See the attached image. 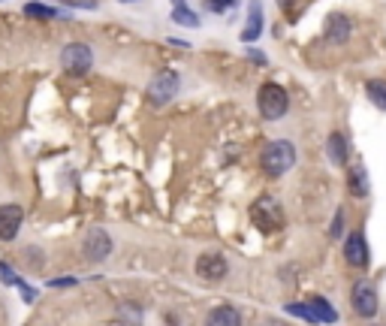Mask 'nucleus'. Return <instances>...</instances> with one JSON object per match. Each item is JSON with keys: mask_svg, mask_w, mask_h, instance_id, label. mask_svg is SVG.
Returning a JSON list of instances; mask_svg holds the SVG:
<instances>
[{"mask_svg": "<svg viewBox=\"0 0 386 326\" xmlns=\"http://www.w3.org/2000/svg\"><path fill=\"white\" fill-rule=\"evenodd\" d=\"M260 167L266 175H272V179H281V175H287L293 167H296V148L287 142V140H272L263 154H260Z\"/></svg>", "mask_w": 386, "mask_h": 326, "instance_id": "1", "label": "nucleus"}, {"mask_svg": "<svg viewBox=\"0 0 386 326\" xmlns=\"http://www.w3.org/2000/svg\"><path fill=\"white\" fill-rule=\"evenodd\" d=\"M256 109H260V115L266 121H281L287 115V109H290V97H287V91L281 85L266 82L260 88V94H256Z\"/></svg>", "mask_w": 386, "mask_h": 326, "instance_id": "2", "label": "nucleus"}, {"mask_svg": "<svg viewBox=\"0 0 386 326\" xmlns=\"http://www.w3.org/2000/svg\"><path fill=\"white\" fill-rule=\"evenodd\" d=\"M178 85H182V79H178L175 70H160L157 76L148 82V103L151 106H166L178 94Z\"/></svg>", "mask_w": 386, "mask_h": 326, "instance_id": "3", "label": "nucleus"}, {"mask_svg": "<svg viewBox=\"0 0 386 326\" xmlns=\"http://www.w3.org/2000/svg\"><path fill=\"white\" fill-rule=\"evenodd\" d=\"M94 64V52H91V46H85V43H70V46H63V52H61V67L70 73V76H85L88 70H91Z\"/></svg>", "mask_w": 386, "mask_h": 326, "instance_id": "4", "label": "nucleus"}, {"mask_svg": "<svg viewBox=\"0 0 386 326\" xmlns=\"http://www.w3.org/2000/svg\"><path fill=\"white\" fill-rule=\"evenodd\" d=\"M251 218H254V224L260 227L263 233H272V230H278L281 227V206L275 203L272 196H260L256 203L251 206Z\"/></svg>", "mask_w": 386, "mask_h": 326, "instance_id": "5", "label": "nucleus"}, {"mask_svg": "<svg viewBox=\"0 0 386 326\" xmlns=\"http://www.w3.org/2000/svg\"><path fill=\"white\" fill-rule=\"evenodd\" d=\"M82 254L85 260H91V263H100V260H106L112 254V236L106 230H88L85 233V242H82Z\"/></svg>", "mask_w": 386, "mask_h": 326, "instance_id": "6", "label": "nucleus"}, {"mask_svg": "<svg viewBox=\"0 0 386 326\" xmlns=\"http://www.w3.org/2000/svg\"><path fill=\"white\" fill-rule=\"evenodd\" d=\"M350 299H353V308H356L359 317H375L377 315V290L371 281H356Z\"/></svg>", "mask_w": 386, "mask_h": 326, "instance_id": "7", "label": "nucleus"}, {"mask_svg": "<svg viewBox=\"0 0 386 326\" xmlns=\"http://www.w3.org/2000/svg\"><path fill=\"white\" fill-rule=\"evenodd\" d=\"M21 221H24V211L21 206H0V242H12L21 230Z\"/></svg>", "mask_w": 386, "mask_h": 326, "instance_id": "8", "label": "nucleus"}, {"mask_svg": "<svg viewBox=\"0 0 386 326\" xmlns=\"http://www.w3.org/2000/svg\"><path fill=\"white\" fill-rule=\"evenodd\" d=\"M344 260L356 269H365L368 266V245H365V236L362 233H350L344 242Z\"/></svg>", "mask_w": 386, "mask_h": 326, "instance_id": "9", "label": "nucleus"}, {"mask_svg": "<svg viewBox=\"0 0 386 326\" xmlns=\"http://www.w3.org/2000/svg\"><path fill=\"white\" fill-rule=\"evenodd\" d=\"M197 275L205 281H221L226 275V260L221 254H202L197 260Z\"/></svg>", "mask_w": 386, "mask_h": 326, "instance_id": "10", "label": "nucleus"}, {"mask_svg": "<svg viewBox=\"0 0 386 326\" xmlns=\"http://www.w3.org/2000/svg\"><path fill=\"white\" fill-rule=\"evenodd\" d=\"M347 40H350V19L341 16V12H332L326 19V43L344 46Z\"/></svg>", "mask_w": 386, "mask_h": 326, "instance_id": "11", "label": "nucleus"}, {"mask_svg": "<svg viewBox=\"0 0 386 326\" xmlns=\"http://www.w3.org/2000/svg\"><path fill=\"white\" fill-rule=\"evenodd\" d=\"M347 191H350L356 199H365L371 191V182H368V169L362 163H353L350 172H347Z\"/></svg>", "mask_w": 386, "mask_h": 326, "instance_id": "12", "label": "nucleus"}, {"mask_svg": "<svg viewBox=\"0 0 386 326\" xmlns=\"http://www.w3.org/2000/svg\"><path fill=\"white\" fill-rule=\"evenodd\" d=\"M260 33H263V4H260V0H251V6H248V28L241 31V40L244 43H256V40H260Z\"/></svg>", "mask_w": 386, "mask_h": 326, "instance_id": "13", "label": "nucleus"}, {"mask_svg": "<svg viewBox=\"0 0 386 326\" xmlns=\"http://www.w3.org/2000/svg\"><path fill=\"white\" fill-rule=\"evenodd\" d=\"M308 305H311V311H314V320H317V323H335V320H338L335 308H332V305L326 303V299L311 296V299H308Z\"/></svg>", "mask_w": 386, "mask_h": 326, "instance_id": "14", "label": "nucleus"}, {"mask_svg": "<svg viewBox=\"0 0 386 326\" xmlns=\"http://www.w3.org/2000/svg\"><path fill=\"white\" fill-rule=\"evenodd\" d=\"M326 148H329V160L335 163V167H347V142L341 133H332Z\"/></svg>", "mask_w": 386, "mask_h": 326, "instance_id": "15", "label": "nucleus"}, {"mask_svg": "<svg viewBox=\"0 0 386 326\" xmlns=\"http://www.w3.org/2000/svg\"><path fill=\"white\" fill-rule=\"evenodd\" d=\"M241 320V315L233 308V305H221V308H214L212 315H209V323L212 326H236Z\"/></svg>", "mask_w": 386, "mask_h": 326, "instance_id": "16", "label": "nucleus"}, {"mask_svg": "<svg viewBox=\"0 0 386 326\" xmlns=\"http://www.w3.org/2000/svg\"><path fill=\"white\" fill-rule=\"evenodd\" d=\"M365 91H368V100H371V103L386 112V79H371V82L365 85Z\"/></svg>", "mask_w": 386, "mask_h": 326, "instance_id": "17", "label": "nucleus"}, {"mask_svg": "<svg viewBox=\"0 0 386 326\" xmlns=\"http://www.w3.org/2000/svg\"><path fill=\"white\" fill-rule=\"evenodd\" d=\"M172 19H175L178 24H184V28H197V24H199V19L193 16V12H190L184 4H178V6L172 9Z\"/></svg>", "mask_w": 386, "mask_h": 326, "instance_id": "18", "label": "nucleus"}, {"mask_svg": "<svg viewBox=\"0 0 386 326\" xmlns=\"http://www.w3.org/2000/svg\"><path fill=\"white\" fill-rule=\"evenodd\" d=\"M287 315H293V317H302V320H311V323H317L314 320V311H311V305L308 303H293V305H287Z\"/></svg>", "mask_w": 386, "mask_h": 326, "instance_id": "19", "label": "nucleus"}, {"mask_svg": "<svg viewBox=\"0 0 386 326\" xmlns=\"http://www.w3.org/2000/svg\"><path fill=\"white\" fill-rule=\"evenodd\" d=\"M24 12H28V16H36V19H55L58 16V9L43 6V4H28V6H24Z\"/></svg>", "mask_w": 386, "mask_h": 326, "instance_id": "20", "label": "nucleus"}, {"mask_svg": "<svg viewBox=\"0 0 386 326\" xmlns=\"http://www.w3.org/2000/svg\"><path fill=\"white\" fill-rule=\"evenodd\" d=\"M344 236V211L338 209L335 218H332V227H329V239H341Z\"/></svg>", "mask_w": 386, "mask_h": 326, "instance_id": "21", "label": "nucleus"}, {"mask_svg": "<svg viewBox=\"0 0 386 326\" xmlns=\"http://www.w3.org/2000/svg\"><path fill=\"white\" fill-rule=\"evenodd\" d=\"M118 320H121V323H127V320L139 323V320H142V315H139V308H136V305H121V315H118Z\"/></svg>", "mask_w": 386, "mask_h": 326, "instance_id": "22", "label": "nucleus"}, {"mask_svg": "<svg viewBox=\"0 0 386 326\" xmlns=\"http://www.w3.org/2000/svg\"><path fill=\"white\" fill-rule=\"evenodd\" d=\"M239 0H205V6H209L212 12H226L229 6H236Z\"/></svg>", "mask_w": 386, "mask_h": 326, "instance_id": "23", "label": "nucleus"}, {"mask_svg": "<svg viewBox=\"0 0 386 326\" xmlns=\"http://www.w3.org/2000/svg\"><path fill=\"white\" fill-rule=\"evenodd\" d=\"M75 284V278H58V281H51L48 287H58V290H61V287H73Z\"/></svg>", "mask_w": 386, "mask_h": 326, "instance_id": "24", "label": "nucleus"}, {"mask_svg": "<svg viewBox=\"0 0 386 326\" xmlns=\"http://www.w3.org/2000/svg\"><path fill=\"white\" fill-rule=\"evenodd\" d=\"M169 46H178V48H187L190 43H184V40H169Z\"/></svg>", "mask_w": 386, "mask_h": 326, "instance_id": "25", "label": "nucleus"}, {"mask_svg": "<svg viewBox=\"0 0 386 326\" xmlns=\"http://www.w3.org/2000/svg\"><path fill=\"white\" fill-rule=\"evenodd\" d=\"M278 4L284 6V9H290V6H293V0H278Z\"/></svg>", "mask_w": 386, "mask_h": 326, "instance_id": "26", "label": "nucleus"}, {"mask_svg": "<svg viewBox=\"0 0 386 326\" xmlns=\"http://www.w3.org/2000/svg\"><path fill=\"white\" fill-rule=\"evenodd\" d=\"M121 4H139V0H121Z\"/></svg>", "mask_w": 386, "mask_h": 326, "instance_id": "27", "label": "nucleus"}]
</instances>
